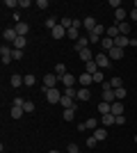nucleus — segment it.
Returning <instances> with one entry per match:
<instances>
[{
    "label": "nucleus",
    "instance_id": "nucleus-1",
    "mask_svg": "<svg viewBox=\"0 0 137 153\" xmlns=\"http://www.w3.org/2000/svg\"><path fill=\"white\" fill-rule=\"evenodd\" d=\"M12 53H14V48H12L9 44H2V46H0V57H2V64H9V62H14Z\"/></svg>",
    "mask_w": 137,
    "mask_h": 153
},
{
    "label": "nucleus",
    "instance_id": "nucleus-2",
    "mask_svg": "<svg viewBox=\"0 0 137 153\" xmlns=\"http://www.w3.org/2000/svg\"><path fill=\"white\" fill-rule=\"evenodd\" d=\"M44 94H46V101L53 103V105H55V103H59V101H62V96H64L62 91L57 89V87H55V89H46Z\"/></svg>",
    "mask_w": 137,
    "mask_h": 153
},
{
    "label": "nucleus",
    "instance_id": "nucleus-3",
    "mask_svg": "<svg viewBox=\"0 0 137 153\" xmlns=\"http://www.w3.org/2000/svg\"><path fill=\"white\" fill-rule=\"evenodd\" d=\"M94 62H96V66H98V69L103 71V69H107V66L112 64V59L107 57V53H98L96 57H94Z\"/></svg>",
    "mask_w": 137,
    "mask_h": 153
},
{
    "label": "nucleus",
    "instance_id": "nucleus-4",
    "mask_svg": "<svg viewBox=\"0 0 137 153\" xmlns=\"http://www.w3.org/2000/svg\"><path fill=\"white\" fill-rule=\"evenodd\" d=\"M41 80H44V91H46V89H55V87H57V82H59V78L55 76V73H48V76H44Z\"/></svg>",
    "mask_w": 137,
    "mask_h": 153
},
{
    "label": "nucleus",
    "instance_id": "nucleus-5",
    "mask_svg": "<svg viewBox=\"0 0 137 153\" xmlns=\"http://www.w3.org/2000/svg\"><path fill=\"white\" fill-rule=\"evenodd\" d=\"M16 37H19V34H16V27H5V32H2V39H5V44L12 46L14 41H16Z\"/></svg>",
    "mask_w": 137,
    "mask_h": 153
},
{
    "label": "nucleus",
    "instance_id": "nucleus-6",
    "mask_svg": "<svg viewBox=\"0 0 137 153\" xmlns=\"http://www.w3.org/2000/svg\"><path fill=\"white\" fill-rule=\"evenodd\" d=\"M76 82H78V78L73 76V73H66V76L59 78V85H62V87H76Z\"/></svg>",
    "mask_w": 137,
    "mask_h": 153
},
{
    "label": "nucleus",
    "instance_id": "nucleus-7",
    "mask_svg": "<svg viewBox=\"0 0 137 153\" xmlns=\"http://www.w3.org/2000/svg\"><path fill=\"white\" fill-rule=\"evenodd\" d=\"M105 37H110V39L121 37V32H119V25H117V23H114V25H110V27H105Z\"/></svg>",
    "mask_w": 137,
    "mask_h": 153
},
{
    "label": "nucleus",
    "instance_id": "nucleus-8",
    "mask_svg": "<svg viewBox=\"0 0 137 153\" xmlns=\"http://www.w3.org/2000/svg\"><path fill=\"white\" fill-rule=\"evenodd\" d=\"M16 34H19V37H27V32H30V25H27V23H23V21H21V23H16Z\"/></svg>",
    "mask_w": 137,
    "mask_h": 153
},
{
    "label": "nucleus",
    "instance_id": "nucleus-9",
    "mask_svg": "<svg viewBox=\"0 0 137 153\" xmlns=\"http://www.w3.org/2000/svg\"><path fill=\"white\" fill-rule=\"evenodd\" d=\"M126 16H128V12H126L124 7L114 9V19H117V25H119V23H126Z\"/></svg>",
    "mask_w": 137,
    "mask_h": 153
},
{
    "label": "nucleus",
    "instance_id": "nucleus-10",
    "mask_svg": "<svg viewBox=\"0 0 137 153\" xmlns=\"http://www.w3.org/2000/svg\"><path fill=\"white\" fill-rule=\"evenodd\" d=\"M85 48H89V37H80L78 41H76V53L85 51Z\"/></svg>",
    "mask_w": 137,
    "mask_h": 153
},
{
    "label": "nucleus",
    "instance_id": "nucleus-11",
    "mask_svg": "<svg viewBox=\"0 0 137 153\" xmlns=\"http://www.w3.org/2000/svg\"><path fill=\"white\" fill-rule=\"evenodd\" d=\"M78 82H80V87H89V85L94 82V78H91L89 73H80V76H78Z\"/></svg>",
    "mask_w": 137,
    "mask_h": 153
},
{
    "label": "nucleus",
    "instance_id": "nucleus-12",
    "mask_svg": "<svg viewBox=\"0 0 137 153\" xmlns=\"http://www.w3.org/2000/svg\"><path fill=\"white\" fill-rule=\"evenodd\" d=\"M96 25H98V23H96V19H94V16H87V19L82 21V27H87L89 32H94V30H96Z\"/></svg>",
    "mask_w": 137,
    "mask_h": 153
},
{
    "label": "nucleus",
    "instance_id": "nucleus-13",
    "mask_svg": "<svg viewBox=\"0 0 137 153\" xmlns=\"http://www.w3.org/2000/svg\"><path fill=\"white\" fill-rule=\"evenodd\" d=\"M101 48L110 53L112 48H114V39H110V37H103V39H101Z\"/></svg>",
    "mask_w": 137,
    "mask_h": 153
},
{
    "label": "nucleus",
    "instance_id": "nucleus-14",
    "mask_svg": "<svg viewBox=\"0 0 137 153\" xmlns=\"http://www.w3.org/2000/svg\"><path fill=\"white\" fill-rule=\"evenodd\" d=\"M114 46L124 51L126 46H130V37H117V39H114Z\"/></svg>",
    "mask_w": 137,
    "mask_h": 153
},
{
    "label": "nucleus",
    "instance_id": "nucleus-15",
    "mask_svg": "<svg viewBox=\"0 0 137 153\" xmlns=\"http://www.w3.org/2000/svg\"><path fill=\"white\" fill-rule=\"evenodd\" d=\"M89 98H91L89 87H80V89H78V101H89Z\"/></svg>",
    "mask_w": 137,
    "mask_h": 153
},
{
    "label": "nucleus",
    "instance_id": "nucleus-16",
    "mask_svg": "<svg viewBox=\"0 0 137 153\" xmlns=\"http://www.w3.org/2000/svg\"><path fill=\"white\" fill-rule=\"evenodd\" d=\"M66 32H69V30H66V27L57 25V27H55V30L50 32V34H53V39H64V37H66Z\"/></svg>",
    "mask_w": 137,
    "mask_h": 153
},
{
    "label": "nucleus",
    "instance_id": "nucleus-17",
    "mask_svg": "<svg viewBox=\"0 0 137 153\" xmlns=\"http://www.w3.org/2000/svg\"><path fill=\"white\" fill-rule=\"evenodd\" d=\"M78 57H80V62H91V59H94V55H91V51H89V48H85V51H80L78 53Z\"/></svg>",
    "mask_w": 137,
    "mask_h": 153
},
{
    "label": "nucleus",
    "instance_id": "nucleus-18",
    "mask_svg": "<svg viewBox=\"0 0 137 153\" xmlns=\"http://www.w3.org/2000/svg\"><path fill=\"white\" fill-rule=\"evenodd\" d=\"M110 112H112L114 117L124 114V103H121V101H114V103H112V110H110Z\"/></svg>",
    "mask_w": 137,
    "mask_h": 153
},
{
    "label": "nucleus",
    "instance_id": "nucleus-19",
    "mask_svg": "<svg viewBox=\"0 0 137 153\" xmlns=\"http://www.w3.org/2000/svg\"><path fill=\"white\" fill-rule=\"evenodd\" d=\"M107 57H110L112 62H114V59H121V57H124V51H121V48H117V46H114V48H112V51L107 53Z\"/></svg>",
    "mask_w": 137,
    "mask_h": 153
},
{
    "label": "nucleus",
    "instance_id": "nucleus-20",
    "mask_svg": "<svg viewBox=\"0 0 137 153\" xmlns=\"http://www.w3.org/2000/svg\"><path fill=\"white\" fill-rule=\"evenodd\" d=\"M103 101H105V103H114V101H117L114 89H103Z\"/></svg>",
    "mask_w": 137,
    "mask_h": 153
},
{
    "label": "nucleus",
    "instance_id": "nucleus-21",
    "mask_svg": "<svg viewBox=\"0 0 137 153\" xmlns=\"http://www.w3.org/2000/svg\"><path fill=\"white\" fill-rule=\"evenodd\" d=\"M59 105H62L64 110H69V108H76V103H73V98H71V96H62Z\"/></svg>",
    "mask_w": 137,
    "mask_h": 153
},
{
    "label": "nucleus",
    "instance_id": "nucleus-22",
    "mask_svg": "<svg viewBox=\"0 0 137 153\" xmlns=\"http://www.w3.org/2000/svg\"><path fill=\"white\" fill-rule=\"evenodd\" d=\"M25 44H27V39H25V37H16V41L12 44V48H16V51H23V48H25Z\"/></svg>",
    "mask_w": 137,
    "mask_h": 153
},
{
    "label": "nucleus",
    "instance_id": "nucleus-23",
    "mask_svg": "<svg viewBox=\"0 0 137 153\" xmlns=\"http://www.w3.org/2000/svg\"><path fill=\"white\" fill-rule=\"evenodd\" d=\"M62 119H64V121H73V119H76V108L64 110V112H62Z\"/></svg>",
    "mask_w": 137,
    "mask_h": 153
},
{
    "label": "nucleus",
    "instance_id": "nucleus-24",
    "mask_svg": "<svg viewBox=\"0 0 137 153\" xmlns=\"http://www.w3.org/2000/svg\"><path fill=\"white\" fill-rule=\"evenodd\" d=\"M9 85H12V87H16V89H19L21 85H23V76H19V73H14V76L9 78Z\"/></svg>",
    "mask_w": 137,
    "mask_h": 153
},
{
    "label": "nucleus",
    "instance_id": "nucleus-25",
    "mask_svg": "<svg viewBox=\"0 0 137 153\" xmlns=\"http://www.w3.org/2000/svg\"><path fill=\"white\" fill-rule=\"evenodd\" d=\"M23 85H25V87H34V85H37V78H34L32 73H25V76H23Z\"/></svg>",
    "mask_w": 137,
    "mask_h": 153
},
{
    "label": "nucleus",
    "instance_id": "nucleus-26",
    "mask_svg": "<svg viewBox=\"0 0 137 153\" xmlns=\"http://www.w3.org/2000/svg\"><path fill=\"white\" fill-rule=\"evenodd\" d=\"M110 110H112V103H105V101L98 103V112L101 114H110Z\"/></svg>",
    "mask_w": 137,
    "mask_h": 153
},
{
    "label": "nucleus",
    "instance_id": "nucleus-27",
    "mask_svg": "<svg viewBox=\"0 0 137 153\" xmlns=\"http://www.w3.org/2000/svg\"><path fill=\"white\" fill-rule=\"evenodd\" d=\"M94 137H96L98 142L107 140V130H105V128H96V130H94Z\"/></svg>",
    "mask_w": 137,
    "mask_h": 153
},
{
    "label": "nucleus",
    "instance_id": "nucleus-28",
    "mask_svg": "<svg viewBox=\"0 0 137 153\" xmlns=\"http://www.w3.org/2000/svg\"><path fill=\"white\" fill-rule=\"evenodd\" d=\"M98 71V66H96V62H94V59H91V62H87L85 64V73H89V76H94V73H96Z\"/></svg>",
    "mask_w": 137,
    "mask_h": 153
},
{
    "label": "nucleus",
    "instance_id": "nucleus-29",
    "mask_svg": "<svg viewBox=\"0 0 137 153\" xmlns=\"http://www.w3.org/2000/svg\"><path fill=\"white\" fill-rule=\"evenodd\" d=\"M119 32H121V37H130V25L128 23H119Z\"/></svg>",
    "mask_w": 137,
    "mask_h": 153
},
{
    "label": "nucleus",
    "instance_id": "nucleus-30",
    "mask_svg": "<svg viewBox=\"0 0 137 153\" xmlns=\"http://www.w3.org/2000/svg\"><path fill=\"white\" fill-rule=\"evenodd\" d=\"M66 73H69V71H66V66H64L62 62H59L57 66H55V76H57V78H62V76H66Z\"/></svg>",
    "mask_w": 137,
    "mask_h": 153
},
{
    "label": "nucleus",
    "instance_id": "nucleus-31",
    "mask_svg": "<svg viewBox=\"0 0 137 153\" xmlns=\"http://www.w3.org/2000/svg\"><path fill=\"white\" fill-rule=\"evenodd\" d=\"M62 94H64V96H71V98H78V89H76V87H64Z\"/></svg>",
    "mask_w": 137,
    "mask_h": 153
},
{
    "label": "nucleus",
    "instance_id": "nucleus-32",
    "mask_svg": "<svg viewBox=\"0 0 137 153\" xmlns=\"http://www.w3.org/2000/svg\"><path fill=\"white\" fill-rule=\"evenodd\" d=\"M101 121H103V126H112V123H114V114H112V112H110V114H103V117H101Z\"/></svg>",
    "mask_w": 137,
    "mask_h": 153
},
{
    "label": "nucleus",
    "instance_id": "nucleus-33",
    "mask_svg": "<svg viewBox=\"0 0 137 153\" xmlns=\"http://www.w3.org/2000/svg\"><path fill=\"white\" fill-rule=\"evenodd\" d=\"M110 87H112V89H119V87H124V80L114 76V78H112V80H110Z\"/></svg>",
    "mask_w": 137,
    "mask_h": 153
},
{
    "label": "nucleus",
    "instance_id": "nucleus-34",
    "mask_svg": "<svg viewBox=\"0 0 137 153\" xmlns=\"http://www.w3.org/2000/svg\"><path fill=\"white\" fill-rule=\"evenodd\" d=\"M59 25H62V27H66V30H71V27H73V19H69V16H64V19L59 21Z\"/></svg>",
    "mask_w": 137,
    "mask_h": 153
},
{
    "label": "nucleus",
    "instance_id": "nucleus-35",
    "mask_svg": "<svg viewBox=\"0 0 137 153\" xmlns=\"http://www.w3.org/2000/svg\"><path fill=\"white\" fill-rule=\"evenodd\" d=\"M87 130H96V123H98V119L96 117H89V119H87Z\"/></svg>",
    "mask_w": 137,
    "mask_h": 153
},
{
    "label": "nucleus",
    "instance_id": "nucleus-36",
    "mask_svg": "<svg viewBox=\"0 0 137 153\" xmlns=\"http://www.w3.org/2000/svg\"><path fill=\"white\" fill-rule=\"evenodd\" d=\"M44 27H48V30H55V27H57V21H55V19H53V16H50V19H46V23H44Z\"/></svg>",
    "mask_w": 137,
    "mask_h": 153
},
{
    "label": "nucleus",
    "instance_id": "nucleus-37",
    "mask_svg": "<svg viewBox=\"0 0 137 153\" xmlns=\"http://www.w3.org/2000/svg\"><path fill=\"white\" fill-rule=\"evenodd\" d=\"M23 112H25L23 108H14V105H12V112H9V114H12L14 119H21V117H23Z\"/></svg>",
    "mask_w": 137,
    "mask_h": 153
},
{
    "label": "nucleus",
    "instance_id": "nucleus-38",
    "mask_svg": "<svg viewBox=\"0 0 137 153\" xmlns=\"http://www.w3.org/2000/svg\"><path fill=\"white\" fill-rule=\"evenodd\" d=\"M91 78H94V82H101V85L105 82V76H103V71H101V69H98V71H96V73H94Z\"/></svg>",
    "mask_w": 137,
    "mask_h": 153
},
{
    "label": "nucleus",
    "instance_id": "nucleus-39",
    "mask_svg": "<svg viewBox=\"0 0 137 153\" xmlns=\"http://www.w3.org/2000/svg\"><path fill=\"white\" fill-rule=\"evenodd\" d=\"M66 37H69V39H73V41H78V27H71V30H69V32H66Z\"/></svg>",
    "mask_w": 137,
    "mask_h": 153
},
{
    "label": "nucleus",
    "instance_id": "nucleus-40",
    "mask_svg": "<svg viewBox=\"0 0 137 153\" xmlns=\"http://www.w3.org/2000/svg\"><path fill=\"white\" fill-rule=\"evenodd\" d=\"M126 94H128V91H126V87H119V89H114V96H117V101H119V98H126Z\"/></svg>",
    "mask_w": 137,
    "mask_h": 153
},
{
    "label": "nucleus",
    "instance_id": "nucleus-41",
    "mask_svg": "<svg viewBox=\"0 0 137 153\" xmlns=\"http://www.w3.org/2000/svg\"><path fill=\"white\" fill-rule=\"evenodd\" d=\"M89 44H101V37L96 32H89Z\"/></svg>",
    "mask_w": 137,
    "mask_h": 153
},
{
    "label": "nucleus",
    "instance_id": "nucleus-42",
    "mask_svg": "<svg viewBox=\"0 0 137 153\" xmlns=\"http://www.w3.org/2000/svg\"><path fill=\"white\" fill-rule=\"evenodd\" d=\"M23 110H25V112H34V103L32 101H25V103H23Z\"/></svg>",
    "mask_w": 137,
    "mask_h": 153
},
{
    "label": "nucleus",
    "instance_id": "nucleus-43",
    "mask_svg": "<svg viewBox=\"0 0 137 153\" xmlns=\"http://www.w3.org/2000/svg\"><path fill=\"white\" fill-rule=\"evenodd\" d=\"M66 151H69V153H82V151L78 149V144H73V142L69 144V146H66Z\"/></svg>",
    "mask_w": 137,
    "mask_h": 153
},
{
    "label": "nucleus",
    "instance_id": "nucleus-44",
    "mask_svg": "<svg viewBox=\"0 0 137 153\" xmlns=\"http://www.w3.org/2000/svg\"><path fill=\"white\" fill-rule=\"evenodd\" d=\"M96 137H94V135H91V137H87V146H89V149H94V146H96Z\"/></svg>",
    "mask_w": 137,
    "mask_h": 153
},
{
    "label": "nucleus",
    "instance_id": "nucleus-45",
    "mask_svg": "<svg viewBox=\"0 0 137 153\" xmlns=\"http://www.w3.org/2000/svg\"><path fill=\"white\" fill-rule=\"evenodd\" d=\"M12 57H14V62H19V59L23 57V51H16V48H14V53H12Z\"/></svg>",
    "mask_w": 137,
    "mask_h": 153
},
{
    "label": "nucleus",
    "instance_id": "nucleus-46",
    "mask_svg": "<svg viewBox=\"0 0 137 153\" xmlns=\"http://www.w3.org/2000/svg\"><path fill=\"white\" fill-rule=\"evenodd\" d=\"M114 123H117V126H124V123H126V117H124V114L114 117Z\"/></svg>",
    "mask_w": 137,
    "mask_h": 153
},
{
    "label": "nucleus",
    "instance_id": "nucleus-47",
    "mask_svg": "<svg viewBox=\"0 0 137 153\" xmlns=\"http://www.w3.org/2000/svg\"><path fill=\"white\" fill-rule=\"evenodd\" d=\"M5 7H14V9H16V7H19V0H5Z\"/></svg>",
    "mask_w": 137,
    "mask_h": 153
},
{
    "label": "nucleus",
    "instance_id": "nucleus-48",
    "mask_svg": "<svg viewBox=\"0 0 137 153\" xmlns=\"http://www.w3.org/2000/svg\"><path fill=\"white\" fill-rule=\"evenodd\" d=\"M23 103H25L23 98H14V101H12V105H14V108H23Z\"/></svg>",
    "mask_w": 137,
    "mask_h": 153
},
{
    "label": "nucleus",
    "instance_id": "nucleus-49",
    "mask_svg": "<svg viewBox=\"0 0 137 153\" xmlns=\"http://www.w3.org/2000/svg\"><path fill=\"white\" fill-rule=\"evenodd\" d=\"M19 7H23V9H27V7H32V2H30V0H19Z\"/></svg>",
    "mask_w": 137,
    "mask_h": 153
},
{
    "label": "nucleus",
    "instance_id": "nucleus-50",
    "mask_svg": "<svg viewBox=\"0 0 137 153\" xmlns=\"http://www.w3.org/2000/svg\"><path fill=\"white\" fill-rule=\"evenodd\" d=\"M37 7L39 9H48V0H37Z\"/></svg>",
    "mask_w": 137,
    "mask_h": 153
},
{
    "label": "nucleus",
    "instance_id": "nucleus-51",
    "mask_svg": "<svg viewBox=\"0 0 137 153\" xmlns=\"http://www.w3.org/2000/svg\"><path fill=\"white\" fill-rule=\"evenodd\" d=\"M94 32H96L98 37H103V34H105V27L103 25H96V30H94Z\"/></svg>",
    "mask_w": 137,
    "mask_h": 153
},
{
    "label": "nucleus",
    "instance_id": "nucleus-52",
    "mask_svg": "<svg viewBox=\"0 0 137 153\" xmlns=\"http://www.w3.org/2000/svg\"><path fill=\"white\" fill-rule=\"evenodd\" d=\"M110 7H114V9H119V7H121V0H110Z\"/></svg>",
    "mask_w": 137,
    "mask_h": 153
},
{
    "label": "nucleus",
    "instance_id": "nucleus-53",
    "mask_svg": "<svg viewBox=\"0 0 137 153\" xmlns=\"http://www.w3.org/2000/svg\"><path fill=\"white\" fill-rule=\"evenodd\" d=\"M128 16H130V21H137V9H130V14H128Z\"/></svg>",
    "mask_w": 137,
    "mask_h": 153
},
{
    "label": "nucleus",
    "instance_id": "nucleus-54",
    "mask_svg": "<svg viewBox=\"0 0 137 153\" xmlns=\"http://www.w3.org/2000/svg\"><path fill=\"white\" fill-rule=\"evenodd\" d=\"M133 9H137V0H135V2H133Z\"/></svg>",
    "mask_w": 137,
    "mask_h": 153
},
{
    "label": "nucleus",
    "instance_id": "nucleus-55",
    "mask_svg": "<svg viewBox=\"0 0 137 153\" xmlns=\"http://www.w3.org/2000/svg\"><path fill=\"white\" fill-rule=\"evenodd\" d=\"M48 153H59V151H57V149H53V151H48Z\"/></svg>",
    "mask_w": 137,
    "mask_h": 153
}]
</instances>
